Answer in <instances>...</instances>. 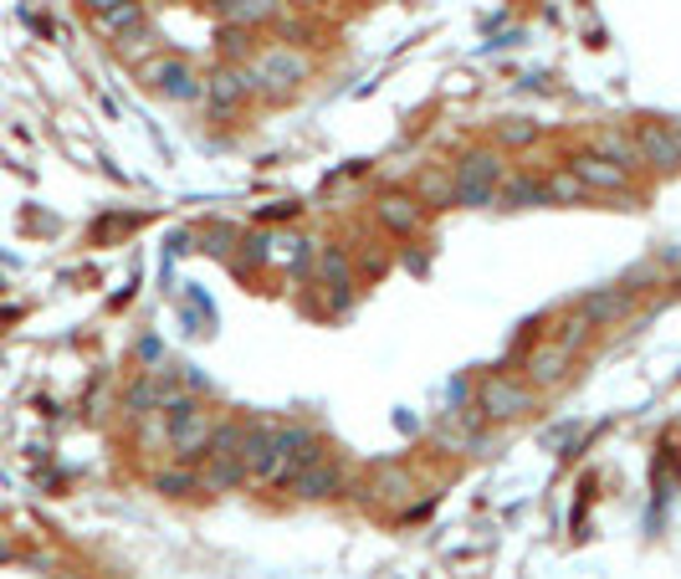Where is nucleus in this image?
<instances>
[{
    "mask_svg": "<svg viewBox=\"0 0 681 579\" xmlns=\"http://www.w3.org/2000/svg\"><path fill=\"white\" fill-rule=\"evenodd\" d=\"M338 487H344V467H338L328 451H323V457H313L298 472V478H292V493L308 497V503H313V497H333Z\"/></svg>",
    "mask_w": 681,
    "mask_h": 579,
    "instance_id": "obj_10",
    "label": "nucleus"
},
{
    "mask_svg": "<svg viewBox=\"0 0 681 579\" xmlns=\"http://www.w3.org/2000/svg\"><path fill=\"white\" fill-rule=\"evenodd\" d=\"M671 129H677V138H681V123H671Z\"/></svg>",
    "mask_w": 681,
    "mask_h": 579,
    "instance_id": "obj_28",
    "label": "nucleus"
},
{
    "mask_svg": "<svg viewBox=\"0 0 681 579\" xmlns=\"http://www.w3.org/2000/svg\"><path fill=\"white\" fill-rule=\"evenodd\" d=\"M477 406H482L487 421H517V415H528L533 410V390H523V385L507 379V375H492V379H482Z\"/></svg>",
    "mask_w": 681,
    "mask_h": 579,
    "instance_id": "obj_6",
    "label": "nucleus"
},
{
    "mask_svg": "<svg viewBox=\"0 0 681 579\" xmlns=\"http://www.w3.org/2000/svg\"><path fill=\"white\" fill-rule=\"evenodd\" d=\"M298 5H302V11H328L333 0H298Z\"/></svg>",
    "mask_w": 681,
    "mask_h": 579,
    "instance_id": "obj_26",
    "label": "nucleus"
},
{
    "mask_svg": "<svg viewBox=\"0 0 681 579\" xmlns=\"http://www.w3.org/2000/svg\"><path fill=\"white\" fill-rule=\"evenodd\" d=\"M93 26H98L108 41H123L129 32L144 26V0H118V5H108V11H93Z\"/></svg>",
    "mask_w": 681,
    "mask_h": 579,
    "instance_id": "obj_12",
    "label": "nucleus"
},
{
    "mask_svg": "<svg viewBox=\"0 0 681 579\" xmlns=\"http://www.w3.org/2000/svg\"><path fill=\"white\" fill-rule=\"evenodd\" d=\"M502 154L498 149H471L456 159V170H451V180H456V205H492L498 201V185H502Z\"/></svg>",
    "mask_w": 681,
    "mask_h": 579,
    "instance_id": "obj_2",
    "label": "nucleus"
},
{
    "mask_svg": "<svg viewBox=\"0 0 681 579\" xmlns=\"http://www.w3.org/2000/svg\"><path fill=\"white\" fill-rule=\"evenodd\" d=\"M420 195H426L431 205H456V180L441 174V170H426L420 174Z\"/></svg>",
    "mask_w": 681,
    "mask_h": 579,
    "instance_id": "obj_21",
    "label": "nucleus"
},
{
    "mask_svg": "<svg viewBox=\"0 0 681 579\" xmlns=\"http://www.w3.org/2000/svg\"><path fill=\"white\" fill-rule=\"evenodd\" d=\"M589 149H595L599 159H610V165H625V170H635V165H641V149H635V134H616V129H599Z\"/></svg>",
    "mask_w": 681,
    "mask_h": 579,
    "instance_id": "obj_16",
    "label": "nucleus"
},
{
    "mask_svg": "<svg viewBox=\"0 0 681 579\" xmlns=\"http://www.w3.org/2000/svg\"><path fill=\"white\" fill-rule=\"evenodd\" d=\"M247 98H251V77H247V68L226 62V68H216L211 77H205V102H211L216 113H236V108H241Z\"/></svg>",
    "mask_w": 681,
    "mask_h": 579,
    "instance_id": "obj_9",
    "label": "nucleus"
},
{
    "mask_svg": "<svg viewBox=\"0 0 681 579\" xmlns=\"http://www.w3.org/2000/svg\"><path fill=\"white\" fill-rule=\"evenodd\" d=\"M498 138L507 144V149H528L533 138H538V123H533V119H507L498 129Z\"/></svg>",
    "mask_w": 681,
    "mask_h": 579,
    "instance_id": "obj_22",
    "label": "nucleus"
},
{
    "mask_svg": "<svg viewBox=\"0 0 681 579\" xmlns=\"http://www.w3.org/2000/svg\"><path fill=\"white\" fill-rule=\"evenodd\" d=\"M498 201L513 210V205H549V195H543V180H533V174H502Z\"/></svg>",
    "mask_w": 681,
    "mask_h": 579,
    "instance_id": "obj_17",
    "label": "nucleus"
},
{
    "mask_svg": "<svg viewBox=\"0 0 681 579\" xmlns=\"http://www.w3.org/2000/svg\"><path fill=\"white\" fill-rule=\"evenodd\" d=\"M584 334H589V318H584V313H574V318L564 324V349H569V354H574V349L584 343Z\"/></svg>",
    "mask_w": 681,
    "mask_h": 579,
    "instance_id": "obj_25",
    "label": "nucleus"
},
{
    "mask_svg": "<svg viewBox=\"0 0 681 579\" xmlns=\"http://www.w3.org/2000/svg\"><path fill=\"white\" fill-rule=\"evenodd\" d=\"M318 273H323V277H333L338 288H349V256L338 252V246H328V252L318 256Z\"/></svg>",
    "mask_w": 681,
    "mask_h": 579,
    "instance_id": "obj_23",
    "label": "nucleus"
},
{
    "mask_svg": "<svg viewBox=\"0 0 681 579\" xmlns=\"http://www.w3.org/2000/svg\"><path fill=\"white\" fill-rule=\"evenodd\" d=\"M205 5L231 26H266V21L283 16V0H205Z\"/></svg>",
    "mask_w": 681,
    "mask_h": 579,
    "instance_id": "obj_11",
    "label": "nucleus"
},
{
    "mask_svg": "<svg viewBox=\"0 0 681 579\" xmlns=\"http://www.w3.org/2000/svg\"><path fill=\"white\" fill-rule=\"evenodd\" d=\"M569 170L589 185V195H625V190H631V170H625V165H610V159H599L595 149L574 154Z\"/></svg>",
    "mask_w": 681,
    "mask_h": 579,
    "instance_id": "obj_8",
    "label": "nucleus"
},
{
    "mask_svg": "<svg viewBox=\"0 0 681 579\" xmlns=\"http://www.w3.org/2000/svg\"><path fill=\"white\" fill-rule=\"evenodd\" d=\"M569 370V349L564 343H543V349H533L528 354V379L533 385H559Z\"/></svg>",
    "mask_w": 681,
    "mask_h": 579,
    "instance_id": "obj_15",
    "label": "nucleus"
},
{
    "mask_svg": "<svg viewBox=\"0 0 681 579\" xmlns=\"http://www.w3.org/2000/svg\"><path fill=\"white\" fill-rule=\"evenodd\" d=\"M625 292H595V298H584V318H599V324H610V318H620L625 313Z\"/></svg>",
    "mask_w": 681,
    "mask_h": 579,
    "instance_id": "obj_20",
    "label": "nucleus"
},
{
    "mask_svg": "<svg viewBox=\"0 0 681 579\" xmlns=\"http://www.w3.org/2000/svg\"><path fill=\"white\" fill-rule=\"evenodd\" d=\"M139 77H144V87L150 93H159V98L169 102H205V77H200L184 57H150L144 68H139Z\"/></svg>",
    "mask_w": 681,
    "mask_h": 579,
    "instance_id": "obj_4",
    "label": "nucleus"
},
{
    "mask_svg": "<svg viewBox=\"0 0 681 579\" xmlns=\"http://www.w3.org/2000/svg\"><path fill=\"white\" fill-rule=\"evenodd\" d=\"M543 195L559 205H574V201H589V185H584L574 170H553L549 180H543Z\"/></svg>",
    "mask_w": 681,
    "mask_h": 579,
    "instance_id": "obj_18",
    "label": "nucleus"
},
{
    "mask_svg": "<svg viewBox=\"0 0 681 579\" xmlns=\"http://www.w3.org/2000/svg\"><path fill=\"white\" fill-rule=\"evenodd\" d=\"M308 72H313V62H308L298 47H287V41H272V47L251 51V62H247V77H251V93H256V98H287V93H298V87L308 83Z\"/></svg>",
    "mask_w": 681,
    "mask_h": 579,
    "instance_id": "obj_1",
    "label": "nucleus"
},
{
    "mask_svg": "<svg viewBox=\"0 0 681 579\" xmlns=\"http://www.w3.org/2000/svg\"><path fill=\"white\" fill-rule=\"evenodd\" d=\"M236 482H247V461L236 457V451H211V457H205V472H200V487L231 493Z\"/></svg>",
    "mask_w": 681,
    "mask_h": 579,
    "instance_id": "obj_14",
    "label": "nucleus"
},
{
    "mask_svg": "<svg viewBox=\"0 0 681 579\" xmlns=\"http://www.w3.org/2000/svg\"><path fill=\"white\" fill-rule=\"evenodd\" d=\"M165 415H169V446L180 451V461L205 457V451H211L220 421L205 406H195V400H169Z\"/></svg>",
    "mask_w": 681,
    "mask_h": 579,
    "instance_id": "obj_3",
    "label": "nucleus"
},
{
    "mask_svg": "<svg viewBox=\"0 0 681 579\" xmlns=\"http://www.w3.org/2000/svg\"><path fill=\"white\" fill-rule=\"evenodd\" d=\"M313 457H323V446H318L313 431L308 426H277V451H272V467H266L262 487H292V478H298Z\"/></svg>",
    "mask_w": 681,
    "mask_h": 579,
    "instance_id": "obj_5",
    "label": "nucleus"
},
{
    "mask_svg": "<svg viewBox=\"0 0 681 579\" xmlns=\"http://www.w3.org/2000/svg\"><path fill=\"white\" fill-rule=\"evenodd\" d=\"M108 5H118V0H87V11H108Z\"/></svg>",
    "mask_w": 681,
    "mask_h": 579,
    "instance_id": "obj_27",
    "label": "nucleus"
},
{
    "mask_svg": "<svg viewBox=\"0 0 681 579\" xmlns=\"http://www.w3.org/2000/svg\"><path fill=\"white\" fill-rule=\"evenodd\" d=\"M374 210H380V221L390 226V231H399V237H410V231L420 226V216H426L416 195H399V190H384Z\"/></svg>",
    "mask_w": 681,
    "mask_h": 579,
    "instance_id": "obj_13",
    "label": "nucleus"
},
{
    "mask_svg": "<svg viewBox=\"0 0 681 579\" xmlns=\"http://www.w3.org/2000/svg\"><path fill=\"white\" fill-rule=\"evenodd\" d=\"M118 57H123V62H139V68H144L150 57H159V36L139 26V32H129L123 41H118Z\"/></svg>",
    "mask_w": 681,
    "mask_h": 579,
    "instance_id": "obj_19",
    "label": "nucleus"
},
{
    "mask_svg": "<svg viewBox=\"0 0 681 579\" xmlns=\"http://www.w3.org/2000/svg\"><path fill=\"white\" fill-rule=\"evenodd\" d=\"M635 149H641V165H650V170H681V138L671 123H641L635 129Z\"/></svg>",
    "mask_w": 681,
    "mask_h": 579,
    "instance_id": "obj_7",
    "label": "nucleus"
},
{
    "mask_svg": "<svg viewBox=\"0 0 681 579\" xmlns=\"http://www.w3.org/2000/svg\"><path fill=\"white\" fill-rule=\"evenodd\" d=\"M159 487H165L169 497H184L190 487H200V472H159Z\"/></svg>",
    "mask_w": 681,
    "mask_h": 579,
    "instance_id": "obj_24",
    "label": "nucleus"
}]
</instances>
